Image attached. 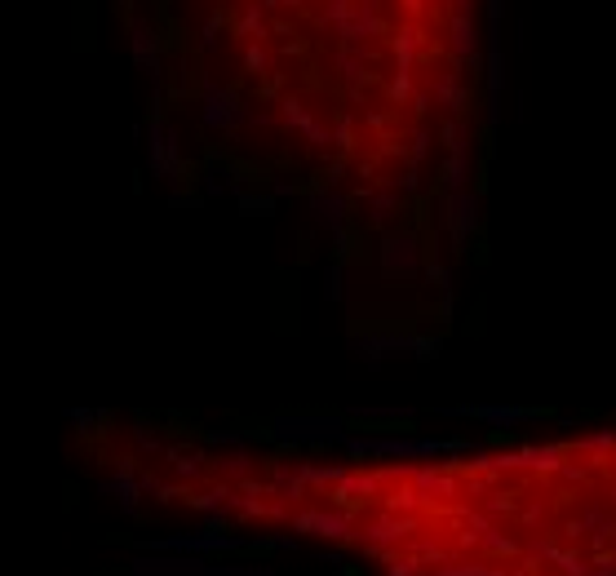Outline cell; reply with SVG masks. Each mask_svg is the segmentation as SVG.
<instances>
[{
  "instance_id": "1",
  "label": "cell",
  "mask_w": 616,
  "mask_h": 576,
  "mask_svg": "<svg viewBox=\"0 0 616 576\" xmlns=\"http://www.w3.org/2000/svg\"><path fill=\"white\" fill-rule=\"evenodd\" d=\"M501 0H147L200 138L368 235L444 222L488 147Z\"/></svg>"
},
{
  "instance_id": "2",
  "label": "cell",
  "mask_w": 616,
  "mask_h": 576,
  "mask_svg": "<svg viewBox=\"0 0 616 576\" xmlns=\"http://www.w3.org/2000/svg\"><path fill=\"white\" fill-rule=\"evenodd\" d=\"M89 457L142 506L373 576H616V426L422 457L102 426Z\"/></svg>"
}]
</instances>
